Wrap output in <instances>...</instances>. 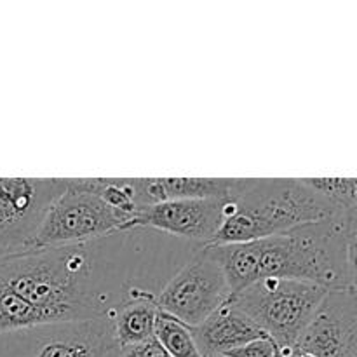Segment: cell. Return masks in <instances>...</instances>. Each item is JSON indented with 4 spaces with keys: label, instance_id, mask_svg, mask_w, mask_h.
Segmentation results:
<instances>
[{
    "label": "cell",
    "instance_id": "cell-19",
    "mask_svg": "<svg viewBox=\"0 0 357 357\" xmlns=\"http://www.w3.org/2000/svg\"><path fill=\"white\" fill-rule=\"evenodd\" d=\"M213 357H225V356H213Z\"/></svg>",
    "mask_w": 357,
    "mask_h": 357
},
{
    "label": "cell",
    "instance_id": "cell-10",
    "mask_svg": "<svg viewBox=\"0 0 357 357\" xmlns=\"http://www.w3.org/2000/svg\"><path fill=\"white\" fill-rule=\"evenodd\" d=\"M190 333L202 357L225 356L227 352L243 347L248 342L267 337L234 305L230 298L222 307H218L204 323L190 328Z\"/></svg>",
    "mask_w": 357,
    "mask_h": 357
},
{
    "label": "cell",
    "instance_id": "cell-6",
    "mask_svg": "<svg viewBox=\"0 0 357 357\" xmlns=\"http://www.w3.org/2000/svg\"><path fill=\"white\" fill-rule=\"evenodd\" d=\"M112 321H72L2 335L0 357H110L119 352Z\"/></svg>",
    "mask_w": 357,
    "mask_h": 357
},
{
    "label": "cell",
    "instance_id": "cell-14",
    "mask_svg": "<svg viewBox=\"0 0 357 357\" xmlns=\"http://www.w3.org/2000/svg\"><path fill=\"white\" fill-rule=\"evenodd\" d=\"M303 181L338 213L357 209L356 178H303Z\"/></svg>",
    "mask_w": 357,
    "mask_h": 357
},
{
    "label": "cell",
    "instance_id": "cell-2",
    "mask_svg": "<svg viewBox=\"0 0 357 357\" xmlns=\"http://www.w3.org/2000/svg\"><path fill=\"white\" fill-rule=\"evenodd\" d=\"M335 215L303 178H232L225 220L208 246L251 243Z\"/></svg>",
    "mask_w": 357,
    "mask_h": 357
},
{
    "label": "cell",
    "instance_id": "cell-18",
    "mask_svg": "<svg viewBox=\"0 0 357 357\" xmlns=\"http://www.w3.org/2000/svg\"><path fill=\"white\" fill-rule=\"evenodd\" d=\"M119 356V352H117V354H114V356H110V357H117Z\"/></svg>",
    "mask_w": 357,
    "mask_h": 357
},
{
    "label": "cell",
    "instance_id": "cell-7",
    "mask_svg": "<svg viewBox=\"0 0 357 357\" xmlns=\"http://www.w3.org/2000/svg\"><path fill=\"white\" fill-rule=\"evenodd\" d=\"M65 188V178H0V257L31 248L45 213Z\"/></svg>",
    "mask_w": 357,
    "mask_h": 357
},
{
    "label": "cell",
    "instance_id": "cell-13",
    "mask_svg": "<svg viewBox=\"0 0 357 357\" xmlns=\"http://www.w3.org/2000/svg\"><path fill=\"white\" fill-rule=\"evenodd\" d=\"M155 338L171 357H202L190 328L160 310L155 319Z\"/></svg>",
    "mask_w": 357,
    "mask_h": 357
},
{
    "label": "cell",
    "instance_id": "cell-3",
    "mask_svg": "<svg viewBox=\"0 0 357 357\" xmlns=\"http://www.w3.org/2000/svg\"><path fill=\"white\" fill-rule=\"evenodd\" d=\"M328 289L295 279H261L230 296L234 305L279 349L291 351Z\"/></svg>",
    "mask_w": 357,
    "mask_h": 357
},
{
    "label": "cell",
    "instance_id": "cell-15",
    "mask_svg": "<svg viewBox=\"0 0 357 357\" xmlns=\"http://www.w3.org/2000/svg\"><path fill=\"white\" fill-rule=\"evenodd\" d=\"M278 345L271 337H261L234 351L227 352L225 357H274L278 352Z\"/></svg>",
    "mask_w": 357,
    "mask_h": 357
},
{
    "label": "cell",
    "instance_id": "cell-11",
    "mask_svg": "<svg viewBox=\"0 0 357 357\" xmlns=\"http://www.w3.org/2000/svg\"><path fill=\"white\" fill-rule=\"evenodd\" d=\"M138 211L178 199L225 197L232 178H131Z\"/></svg>",
    "mask_w": 357,
    "mask_h": 357
},
{
    "label": "cell",
    "instance_id": "cell-8",
    "mask_svg": "<svg viewBox=\"0 0 357 357\" xmlns=\"http://www.w3.org/2000/svg\"><path fill=\"white\" fill-rule=\"evenodd\" d=\"M357 289H331L291 349L293 357H357Z\"/></svg>",
    "mask_w": 357,
    "mask_h": 357
},
{
    "label": "cell",
    "instance_id": "cell-4",
    "mask_svg": "<svg viewBox=\"0 0 357 357\" xmlns=\"http://www.w3.org/2000/svg\"><path fill=\"white\" fill-rule=\"evenodd\" d=\"M65 180V192L47 209L31 248L89 243L136 227L135 216L112 208L98 195L73 187L68 178Z\"/></svg>",
    "mask_w": 357,
    "mask_h": 357
},
{
    "label": "cell",
    "instance_id": "cell-17",
    "mask_svg": "<svg viewBox=\"0 0 357 357\" xmlns=\"http://www.w3.org/2000/svg\"><path fill=\"white\" fill-rule=\"evenodd\" d=\"M274 357H293L291 351H288V349H278V352H275Z\"/></svg>",
    "mask_w": 357,
    "mask_h": 357
},
{
    "label": "cell",
    "instance_id": "cell-9",
    "mask_svg": "<svg viewBox=\"0 0 357 357\" xmlns=\"http://www.w3.org/2000/svg\"><path fill=\"white\" fill-rule=\"evenodd\" d=\"M227 195L178 199L150 206L136 213L135 225L157 230L197 246H208L225 220Z\"/></svg>",
    "mask_w": 357,
    "mask_h": 357
},
{
    "label": "cell",
    "instance_id": "cell-1",
    "mask_svg": "<svg viewBox=\"0 0 357 357\" xmlns=\"http://www.w3.org/2000/svg\"><path fill=\"white\" fill-rule=\"evenodd\" d=\"M211 248L232 295L261 279L307 281L328 291L357 289V209L278 236Z\"/></svg>",
    "mask_w": 357,
    "mask_h": 357
},
{
    "label": "cell",
    "instance_id": "cell-5",
    "mask_svg": "<svg viewBox=\"0 0 357 357\" xmlns=\"http://www.w3.org/2000/svg\"><path fill=\"white\" fill-rule=\"evenodd\" d=\"M232 296L225 272L211 246H201L169 279L157 295L160 312L185 326L204 323Z\"/></svg>",
    "mask_w": 357,
    "mask_h": 357
},
{
    "label": "cell",
    "instance_id": "cell-12",
    "mask_svg": "<svg viewBox=\"0 0 357 357\" xmlns=\"http://www.w3.org/2000/svg\"><path fill=\"white\" fill-rule=\"evenodd\" d=\"M157 314L155 298L143 296L124 303L112 321L117 347L124 349L155 337Z\"/></svg>",
    "mask_w": 357,
    "mask_h": 357
},
{
    "label": "cell",
    "instance_id": "cell-16",
    "mask_svg": "<svg viewBox=\"0 0 357 357\" xmlns=\"http://www.w3.org/2000/svg\"><path fill=\"white\" fill-rule=\"evenodd\" d=\"M117 357H171L166 349L159 344L155 337L142 342V344L129 345V347L119 349Z\"/></svg>",
    "mask_w": 357,
    "mask_h": 357
}]
</instances>
